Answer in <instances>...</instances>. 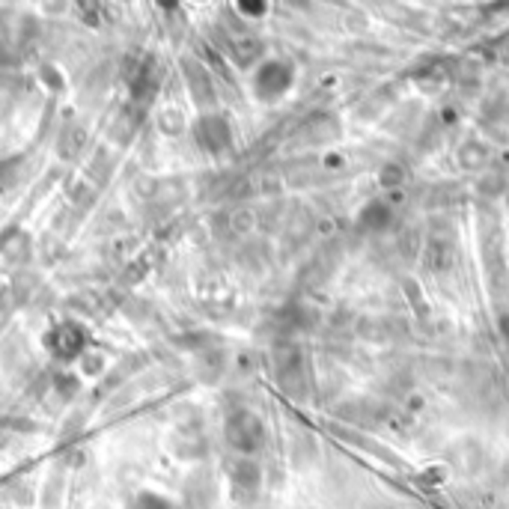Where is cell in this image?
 <instances>
[{"instance_id":"1","label":"cell","mask_w":509,"mask_h":509,"mask_svg":"<svg viewBox=\"0 0 509 509\" xmlns=\"http://www.w3.org/2000/svg\"><path fill=\"white\" fill-rule=\"evenodd\" d=\"M293 81H295V69L286 60H268L253 75V93L262 102H277L280 96L289 93Z\"/></svg>"},{"instance_id":"2","label":"cell","mask_w":509,"mask_h":509,"mask_svg":"<svg viewBox=\"0 0 509 509\" xmlns=\"http://www.w3.org/2000/svg\"><path fill=\"white\" fill-rule=\"evenodd\" d=\"M226 435H230V441L239 450H253V447H259V441H262V423L253 414L242 411L226 423Z\"/></svg>"},{"instance_id":"3","label":"cell","mask_w":509,"mask_h":509,"mask_svg":"<svg viewBox=\"0 0 509 509\" xmlns=\"http://www.w3.org/2000/svg\"><path fill=\"white\" fill-rule=\"evenodd\" d=\"M197 140L199 147L208 152H224L230 147V125H226V120H221V116L208 114L197 123Z\"/></svg>"},{"instance_id":"4","label":"cell","mask_w":509,"mask_h":509,"mask_svg":"<svg viewBox=\"0 0 509 509\" xmlns=\"http://www.w3.org/2000/svg\"><path fill=\"white\" fill-rule=\"evenodd\" d=\"M361 221L367 224V230H385V226L390 224V208H385L381 203H369L367 208H363Z\"/></svg>"}]
</instances>
